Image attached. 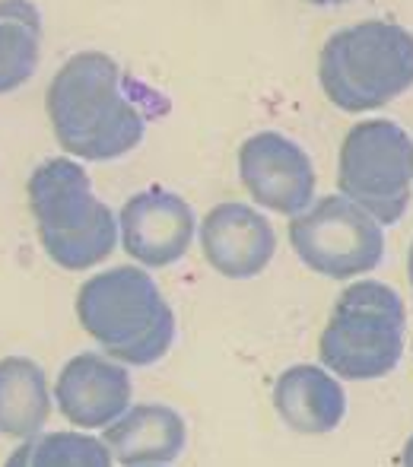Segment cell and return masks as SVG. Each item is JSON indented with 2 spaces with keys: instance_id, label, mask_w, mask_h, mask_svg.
I'll return each instance as SVG.
<instances>
[{
  "instance_id": "2e32d148",
  "label": "cell",
  "mask_w": 413,
  "mask_h": 467,
  "mask_svg": "<svg viewBox=\"0 0 413 467\" xmlns=\"http://www.w3.org/2000/svg\"><path fill=\"white\" fill-rule=\"evenodd\" d=\"M108 445L87 432H45L32 439L29 467H111Z\"/></svg>"
},
{
  "instance_id": "30bf717a",
  "label": "cell",
  "mask_w": 413,
  "mask_h": 467,
  "mask_svg": "<svg viewBox=\"0 0 413 467\" xmlns=\"http://www.w3.org/2000/svg\"><path fill=\"white\" fill-rule=\"evenodd\" d=\"M204 261L226 280H252L274 261L277 233L252 203L222 201L207 210L198 226Z\"/></svg>"
},
{
  "instance_id": "8992f818",
  "label": "cell",
  "mask_w": 413,
  "mask_h": 467,
  "mask_svg": "<svg viewBox=\"0 0 413 467\" xmlns=\"http://www.w3.org/2000/svg\"><path fill=\"white\" fill-rule=\"evenodd\" d=\"M337 191L382 226L398 223L413 194V137L388 118L353 124L340 143Z\"/></svg>"
},
{
  "instance_id": "5bb4252c",
  "label": "cell",
  "mask_w": 413,
  "mask_h": 467,
  "mask_svg": "<svg viewBox=\"0 0 413 467\" xmlns=\"http://www.w3.org/2000/svg\"><path fill=\"white\" fill-rule=\"evenodd\" d=\"M51 413L48 375L26 357L0 359V436L36 439Z\"/></svg>"
},
{
  "instance_id": "7a4b0ae2",
  "label": "cell",
  "mask_w": 413,
  "mask_h": 467,
  "mask_svg": "<svg viewBox=\"0 0 413 467\" xmlns=\"http://www.w3.org/2000/svg\"><path fill=\"white\" fill-rule=\"evenodd\" d=\"M77 321L124 366H153L175 340V312L143 267H108L77 289Z\"/></svg>"
},
{
  "instance_id": "277c9868",
  "label": "cell",
  "mask_w": 413,
  "mask_h": 467,
  "mask_svg": "<svg viewBox=\"0 0 413 467\" xmlns=\"http://www.w3.org/2000/svg\"><path fill=\"white\" fill-rule=\"evenodd\" d=\"M318 83L340 111L363 115L413 89V32L395 19H363L334 32L318 55Z\"/></svg>"
},
{
  "instance_id": "ffe728a7",
  "label": "cell",
  "mask_w": 413,
  "mask_h": 467,
  "mask_svg": "<svg viewBox=\"0 0 413 467\" xmlns=\"http://www.w3.org/2000/svg\"><path fill=\"white\" fill-rule=\"evenodd\" d=\"M408 277H410V286H413V245H410V252H408Z\"/></svg>"
},
{
  "instance_id": "8fae6325",
  "label": "cell",
  "mask_w": 413,
  "mask_h": 467,
  "mask_svg": "<svg viewBox=\"0 0 413 467\" xmlns=\"http://www.w3.org/2000/svg\"><path fill=\"white\" fill-rule=\"evenodd\" d=\"M57 410L80 430H105L130 407L128 366L105 353L67 359L55 385Z\"/></svg>"
},
{
  "instance_id": "44dd1931",
  "label": "cell",
  "mask_w": 413,
  "mask_h": 467,
  "mask_svg": "<svg viewBox=\"0 0 413 467\" xmlns=\"http://www.w3.org/2000/svg\"><path fill=\"white\" fill-rule=\"evenodd\" d=\"M153 467H166V464H153Z\"/></svg>"
},
{
  "instance_id": "7c38bea8",
  "label": "cell",
  "mask_w": 413,
  "mask_h": 467,
  "mask_svg": "<svg viewBox=\"0 0 413 467\" xmlns=\"http://www.w3.org/2000/svg\"><path fill=\"white\" fill-rule=\"evenodd\" d=\"M188 426L179 410L166 404H134L105 426L102 442L124 467L172 464L181 455Z\"/></svg>"
},
{
  "instance_id": "ba28073f",
  "label": "cell",
  "mask_w": 413,
  "mask_h": 467,
  "mask_svg": "<svg viewBox=\"0 0 413 467\" xmlns=\"http://www.w3.org/2000/svg\"><path fill=\"white\" fill-rule=\"evenodd\" d=\"M239 179L254 203L296 216L315 201V166L303 147L277 130L252 134L239 147Z\"/></svg>"
},
{
  "instance_id": "d6986e66",
  "label": "cell",
  "mask_w": 413,
  "mask_h": 467,
  "mask_svg": "<svg viewBox=\"0 0 413 467\" xmlns=\"http://www.w3.org/2000/svg\"><path fill=\"white\" fill-rule=\"evenodd\" d=\"M312 6H340V4H350V0H305Z\"/></svg>"
},
{
  "instance_id": "6da1fadb",
  "label": "cell",
  "mask_w": 413,
  "mask_h": 467,
  "mask_svg": "<svg viewBox=\"0 0 413 467\" xmlns=\"http://www.w3.org/2000/svg\"><path fill=\"white\" fill-rule=\"evenodd\" d=\"M51 134L67 156L108 162L134 153L147 134V111L130 96L128 74L105 51H77L45 93Z\"/></svg>"
},
{
  "instance_id": "52a82bcc",
  "label": "cell",
  "mask_w": 413,
  "mask_h": 467,
  "mask_svg": "<svg viewBox=\"0 0 413 467\" xmlns=\"http://www.w3.org/2000/svg\"><path fill=\"white\" fill-rule=\"evenodd\" d=\"M290 245L312 274L356 280L382 265L385 226L350 197L327 194L290 216Z\"/></svg>"
},
{
  "instance_id": "9a60e30c",
  "label": "cell",
  "mask_w": 413,
  "mask_h": 467,
  "mask_svg": "<svg viewBox=\"0 0 413 467\" xmlns=\"http://www.w3.org/2000/svg\"><path fill=\"white\" fill-rule=\"evenodd\" d=\"M42 57V16L32 0H0V96L32 80Z\"/></svg>"
},
{
  "instance_id": "5b68a950",
  "label": "cell",
  "mask_w": 413,
  "mask_h": 467,
  "mask_svg": "<svg viewBox=\"0 0 413 467\" xmlns=\"http://www.w3.org/2000/svg\"><path fill=\"white\" fill-rule=\"evenodd\" d=\"M404 299L378 280H356L340 293L318 340L327 372L350 381L382 379L404 357Z\"/></svg>"
},
{
  "instance_id": "9c48e42d",
  "label": "cell",
  "mask_w": 413,
  "mask_h": 467,
  "mask_svg": "<svg viewBox=\"0 0 413 467\" xmlns=\"http://www.w3.org/2000/svg\"><path fill=\"white\" fill-rule=\"evenodd\" d=\"M121 245L137 265L169 267L181 261L198 235L191 203L166 188L137 191L124 201L118 213Z\"/></svg>"
},
{
  "instance_id": "3957f363",
  "label": "cell",
  "mask_w": 413,
  "mask_h": 467,
  "mask_svg": "<svg viewBox=\"0 0 413 467\" xmlns=\"http://www.w3.org/2000/svg\"><path fill=\"white\" fill-rule=\"evenodd\" d=\"M29 210L45 254L64 271H89L118 245V216L93 191L87 169L74 156L45 160L29 175Z\"/></svg>"
},
{
  "instance_id": "ac0fdd59",
  "label": "cell",
  "mask_w": 413,
  "mask_h": 467,
  "mask_svg": "<svg viewBox=\"0 0 413 467\" xmlns=\"http://www.w3.org/2000/svg\"><path fill=\"white\" fill-rule=\"evenodd\" d=\"M401 467H413V436L408 439V445L401 451Z\"/></svg>"
},
{
  "instance_id": "4fadbf2b",
  "label": "cell",
  "mask_w": 413,
  "mask_h": 467,
  "mask_svg": "<svg viewBox=\"0 0 413 467\" xmlns=\"http://www.w3.org/2000/svg\"><path fill=\"white\" fill-rule=\"evenodd\" d=\"M274 410L299 436H325L346 413V391L321 366H290L274 385Z\"/></svg>"
},
{
  "instance_id": "e0dca14e",
  "label": "cell",
  "mask_w": 413,
  "mask_h": 467,
  "mask_svg": "<svg viewBox=\"0 0 413 467\" xmlns=\"http://www.w3.org/2000/svg\"><path fill=\"white\" fill-rule=\"evenodd\" d=\"M29 455H32V439H26V442L19 445V449L13 451L10 458H6L4 467H29Z\"/></svg>"
}]
</instances>
